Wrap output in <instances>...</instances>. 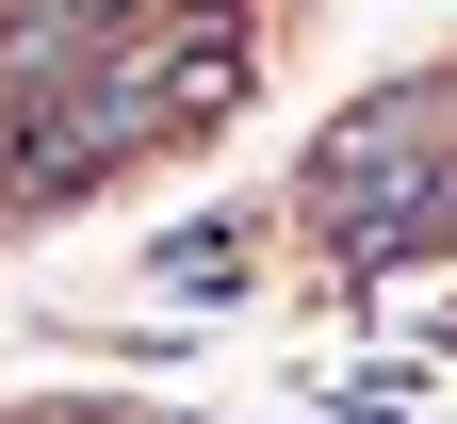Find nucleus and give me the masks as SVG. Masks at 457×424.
Instances as JSON below:
<instances>
[{
    "label": "nucleus",
    "mask_w": 457,
    "mask_h": 424,
    "mask_svg": "<svg viewBox=\"0 0 457 424\" xmlns=\"http://www.w3.org/2000/svg\"><path fill=\"white\" fill-rule=\"evenodd\" d=\"M441 163H457V66L441 82H392L360 114H327L311 163H295V196H311V229H343V212H409Z\"/></svg>",
    "instance_id": "obj_1"
},
{
    "label": "nucleus",
    "mask_w": 457,
    "mask_h": 424,
    "mask_svg": "<svg viewBox=\"0 0 457 424\" xmlns=\"http://www.w3.org/2000/svg\"><path fill=\"white\" fill-rule=\"evenodd\" d=\"M131 66H147V82H163V114L196 131V114H245V82H262V49H245V17H163V33L131 49Z\"/></svg>",
    "instance_id": "obj_2"
},
{
    "label": "nucleus",
    "mask_w": 457,
    "mask_h": 424,
    "mask_svg": "<svg viewBox=\"0 0 457 424\" xmlns=\"http://www.w3.org/2000/svg\"><path fill=\"white\" fill-rule=\"evenodd\" d=\"M17 17H49V33H82V49H147L180 0H17Z\"/></svg>",
    "instance_id": "obj_3"
},
{
    "label": "nucleus",
    "mask_w": 457,
    "mask_h": 424,
    "mask_svg": "<svg viewBox=\"0 0 457 424\" xmlns=\"http://www.w3.org/2000/svg\"><path fill=\"white\" fill-rule=\"evenodd\" d=\"M147 278H163V294H245V229H180Z\"/></svg>",
    "instance_id": "obj_4"
},
{
    "label": "nucleus",
    "mask_w": 457,
    "mask_h": 424,
    "mask_svg": "<svg viewBox=\"0 0 457 424\" xmlns=\"http://www.w3.org/2000/svg\"><path fill=\"white\" fill-rule=\"evenodd\" d=\"M0 424H114V408H98V392H17Z\"/></svg>",
    "instance_id": "obj_5"
},
{
    "label": "nucleus",
    "mask_w": 457,
    "mask_h": 424,
    "mask_svg": "<svg viewBox=\"0 0 457 424\" xmlns=\"http://www.w3.org/2000/svg\"><path fill=\"white\" fill-rule=\"evenodd\" d=\"M114 424H180V408H114Z\"/></svg>",
    "instance_id": "obj_6"
},
{
    "label": "nucleus",
    "mask_w": 457,
    "mask_h": 424,
    "mask_svg": "<svg viewBox=\"0 0 457 424\" xmlns=\"http://www.w3.org/2000/svg\"><path fill=\"white\" fill-rule=\"evenodd\" d=\"M0 229H17V179H0Z\"/></svg>",
    "instance_id": "obj_7"
},
{
    "label": "nucleus",
    "mask_w": 457,
    "mask_h": 424,
    "mask_svg": "<svg viewBox=\"0 0 457 424\" xmlns=\"http://www.w3.org/2000/svg\"><path fill=\"white\" fill-rule=\"evenodd\" d=\"M441 343H457V327H441Z\"/></svg>",
    "instance_id": "obj_8"
}]
</instances>
